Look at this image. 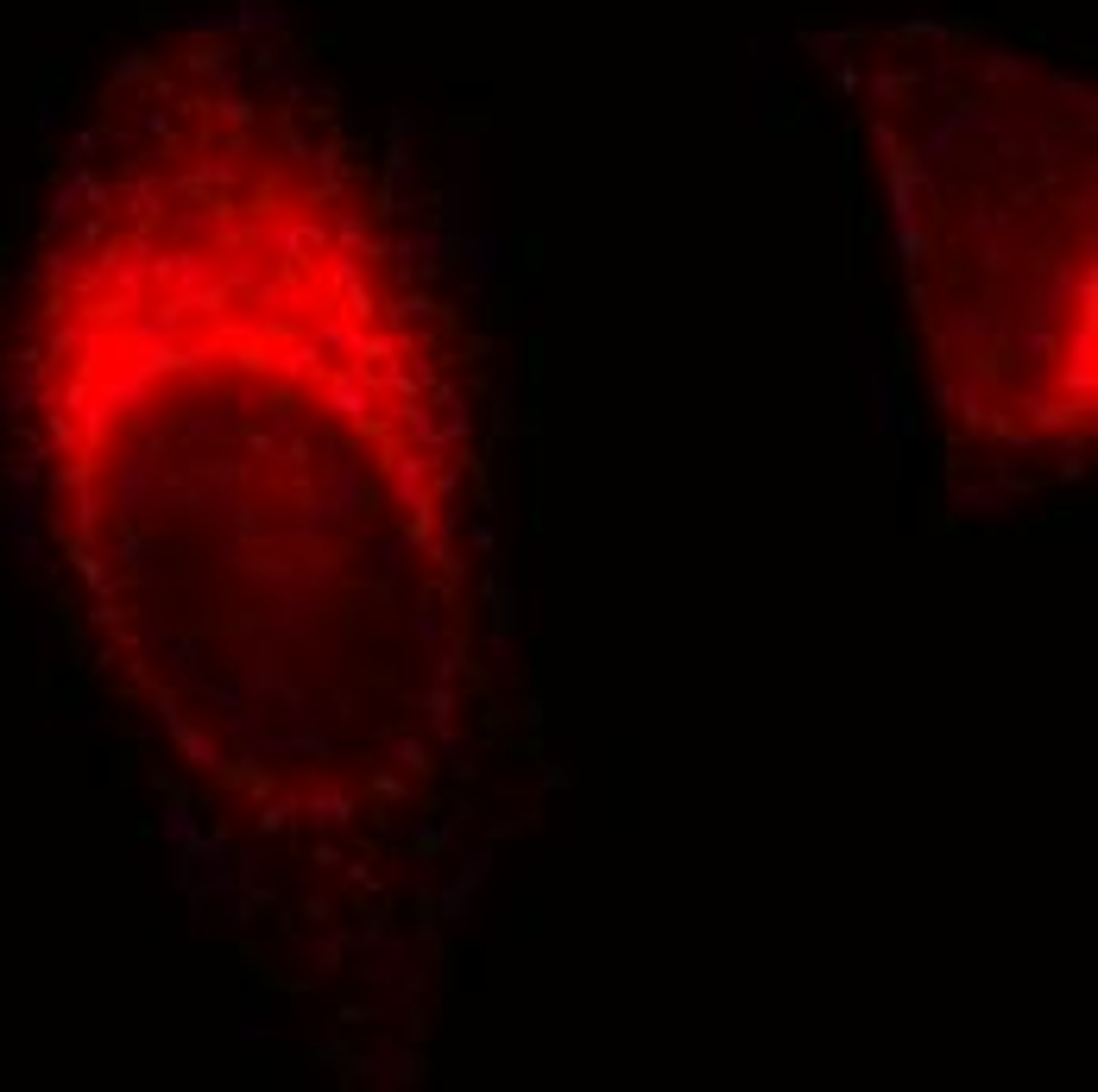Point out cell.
<instances>
[{
    "mask_svg": "<svg viewBox=\"0 0 1098 1092\" xmlns=\"http://www.w3.org/2000/svg\"><path fill=\"white\" fill-rule=\"evenodd\" d=\"M329 405L341 410V417L360 423V417H367V392H360V379H334V385H329Z\"/></svg>",
    "mask_w": 1098,
    "mask_h": 1092,
    "instance_id": "cell-4",
    "label": "cell"
},
{
    "mask_svg": "<svg viewBox=\"0 0 1098 1092\" xmlns=\"http://www.w3.org/2000/svg\"><path fill=\"white\" fill-rule=\"evenodd\" d=\"M417 638H423V644H442V606L430 601V594L417 601Z\"/></svg>",
    "mask_w": 1098,
    "mask_h": 1092,
    "instance_id": "cell-8",
    "label": "cell"
},
{
    "mask_svg": "<svg viewBox=\"0 0 1098 1092\" xmlns=\"http://www.w3.org/2000/svg\"><path fill=\"white\" fill-rule=\"evenodd\" d=\"M392 764L405 770V777H423V770H430V752H423L417 739H398V745H392Z\"/></svg>",
    "mask_w": 1098,
    "mask_h": 1092,
    "instance_id": "cell-6",
    "label": "cell"
},
{
    "mask_svg": "<svg viewBox=\"0 0 1098 1092\" xmlns=\"http://www.w3.org/2000/svg\"><path fill=\"white\" fill-rule=\"evenodd\" d=\"M411 840H417L423 852H436V846H449V828H442V821H417V834H411Z\"/></svg>",
    "mask_w": 1098,
    "mask_h": 1092,
    "instance_id": "cell-9",
    "label": "cell"
},
{
    "mask_svg": "<svg viewBox=\"0 0 1098 1092\" xmlns=\"http://www.w3.org/2000/svg\"><path fill=\"white\" fill-rule=\"evenodd\" d=\"M449 714H454V695H449V682L423 688V721H430V726H449Z\"/></svg>",
    "mask_w": 1098,
    "mask_h": 1092,
    "instance_id": "cell-7",
    "label": "cell"
},
{
    "mask_svg": "<svg viewBox=\"0 0 1098 1092\" xmlns=\"http://www.w3.org/2000/svg\"><path fill=\"white\" fill-rule=\"evenodd\" d=\"M492 872V846H474V852H461V872L449 878V884H461V890H474L480 878Z\"/></svg>",
    "mask_w": 1098,
    "mask_h": 1092,
    "instance_id": "cell-5",
    "label": "cell"
},
{
    "mask_svg": "<svg viewBox=\"0 0 1098 1092\" xmlns=\"http://www.w3.org/2000/svg\"><path fill=\"white\" fill-rule=\"evenodd\" d=\"M492 430H499V436H518V410L505 405V398H499V405H492Z\"/></svg>",
    "mask_w": 1098,
    "mask_h": 1092,
    "instance_id": "cell-10",
    "label": "cell"
},
{
    "mask_svg": "<svg viewBox=\"0 0 1098 1092\" xmlns=\"http://www.w3.org/2000/svg\"><path fill=\"white\" fill-rule=\"evenodd\" d=\"M461 265H474L487 285H499V272H505V234H474L467 228L461 234V253H454Z\"/></svg>",
    "mask_w": 1098,
    "mask_h": 1092,
    "instance_id": "cell-1",
    "label": "cell"
},
{
    "mask_svg": "<svg viewBox=\"0 0 1098 1092\" xmlns=\"http://www.w3.org/2000/svg\"><path fill=\"white\" fill-rule=\"evenodd\" d=\"M165 840L177 846V852H190L196 840H203V828H196V815H190V802H171L165 808Z\"/></svg>",
    "mask_w": 1098,
    "mask_h": 1092,
    "instance_id": "cell-3",
    "label": "cell"
},
{
    "mask_svg": "<svg viewBox=\"0 0 1098 1092\" xmlns=\"http://www.w3.org/2000/svg\"><path fill=\"white\" fill-rule=\"evenodd\" d=\"M310 815L323 821V828H347V821H354V796H347V790H316L310 796Z\"/></svg>",
    "mask_w": 1098,
    "mask_h": 1092,
    "instance_id": "cell-2",
    "label": "cell"
},
{
    "mask_svg": "<svg viewBox=\"0 0 1098 1092\" xmlns=\"http://www.w3.org/2000/svg\"><path fill=\"white\" fill-rule=\"evenodd\" d=\"M454 676H461V650H442V657H436V682H454Z\"/></svg>",
    "mask_w": 1098,
    "mask_h": 1092,
    "instance_id": "cell-11",
    "label": "cell"
}]
</instances>
